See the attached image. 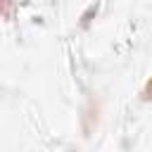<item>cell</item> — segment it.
<instances>
[{
	"label": "cell",
	"instance_id": "cell-1",
	"mask_svg": "<svg viewBox=\"0 0 152 152\" xmlns=\"http://www.w3.org/2000/svg\"><path fill=\"white\" fill-rule=\"evenodd\" d=\"M142 97H145V100H152V76L147 78V83H145V88H142Z\"/></svg>",
	"mask_w": 152,
	"mask_h": 152
}]
</instances>
